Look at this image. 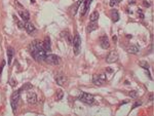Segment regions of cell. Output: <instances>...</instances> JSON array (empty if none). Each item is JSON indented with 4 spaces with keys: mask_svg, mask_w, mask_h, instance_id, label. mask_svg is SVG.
<instances>
[{
    "mask_svg": "<svg viewBox=\"0 0 154 116\" xmlns=\"http://www.w3.org/2000/svg\"><path fill=\"white\" fill-rule=\"evenodd\" d=\"M78 100L84 104L92 105L94 103V96L90 94H88V92H80L78 96Z\"/></svg>",
    "mask_w": 154,
    "mask_h": 116,
    "instance_id": "obj_2",
    "label": "cell"
},
{
    "mask_svg": "<svg viewBox=\"0 0 154 116\" xmlns=\"http://www.w3.org/2000/svg\"><path fill=\"white\" fill-rule=\"evenodd\" d=\"M128 52L130 54H138L139 52V47L137 45H130L128 47Z\"/></svg>",
    "mask_w": 154,
    "mask_h": 116,
    "instance_id": "obj_19",
    "label": "cell"
},
{
    "mask_svg": "<svg viewBox=\"0 0 154 116\" xmlns=\"http://www.w3.org/2000/svg\"><path fill=\"white\" fill-rule=\"evenodd\" d=\"M54 79L56 81V83L59 84V85H65V83L67 82V77L64 75V74H56V77H54Z\"/></svg>",
    "mask_w": 154,
    "mask_h": 116,
    "instance_id": "obj_9",
    "label": "cell"
},
{
    "mask_svg": "<svg viewBox=\"0 0 154 116\" xmlns=\"http://www.w3.org/2000/svg\"><path fill=\"white\" fill-rule=\"evenodd\" d=\"M99 28V26L96 24V23H92V24H90L88 26V29H86V31H88V33H90V32H92V31H94V30H97V29Z\"/></svg>",
    "mask_w": 154,
    "mask_h": 116,
    "instance_id": "obj_20",
    "label": "cell"
},
{
    "mask_svg": "<svg viewBox=\"0 0 154 116\" xmlns=\"http://www.w3.org/2000/svg\"><path fill=\"white\" fill-rule=\"evenodd\" d=\"M150 101H151V102L153 101V94H150Z\"/></svg>",
    "mask_w": 154,
    "mask_h": 116,
    "instance_id": "obj_32",
    "label": "cell"
},
{
    "mask_svg": "<svg viewBox=\"0 0 154 116\" xmlns=\"http://www.w3.org/2000/svg\"><path fill=\"white\" fill-rule=\"evenodd\" d=\"M47 64H50V65H59L60 62H61V59H60V56H58L56 54H46L45 56V60H44Z\"/></svg>",
    "mask_w": 154,
    "mask_h": 116,
    "instance_id": "obj_5",
    "label": "cell"
},
{
    "mask_svg": "<svg viewBox=\"0 0 154 116\" xmlns=\"http://www.w3.org/2000/svg\"><path fill=\"white\" fill-rule=\"evenodd\" d=\"M18 14H20V16L22 18V20L25 21V22H28L29 18H30V14H29L28 10H18Z\"/></svg>",
    "mask_w": 154,
    "mask_h": 116,
    "instance_id": "obj_13",
    "label": "cell"
},
{
    "mask_svg": "<svg viewBox=\"0 0 154 116\" xmlns=\"http://www.w3.org/2000/svg\"><path fill=\"white\" fill-rule=\"evenodd\" d=\"M92 81L96 85H103L104 82L106 81V74L104 73H100V74H94V77H92Z\"/></svg>",
    "mask_w": 154,
    "mask_h": 116,
    "instance_id": "obj_6",
    "label": "cell"
},
{
    "mask_svg": "<svg viewBox=\"0 0 154 116\" xmlns=\"http://www.w3.org/2000/svg\"><path fill=\"white\" fill-rule=\"evenodd\" d=\"M111 18H112V21L113 22H118L119 21V14L117 9H113L111 12Z\"/></svg>",
    "mask_w": 154,
    "mask_h": 116,
    "instance_id": "obj_16",
    "label": "cell"
},
{
    "mask_svg": "<svg viewBox=\"0 0 154 116\" xmlns=\"http://www.w3.org/2000/svg\"><path fill=\"white\" fill-rule=\"evenodd\" d=\"M113 40L116 41V40H117V37H116V36H113Z\"/></svg>",
    "mask_w": 154,
    "mask_h": 116,
    "instance_id": "obj_33",
    "label": "cell"
},
{
    "mask_svg": "<svg viewBox=\"0 0 154 116\" xmlns=\"http://www.w3.org/2000/svg\"><path fill=\"white\" fill-rule=\"evenodd\" d=\"M14 54V50H12V47L7 48V58H8V65H10V64H12V60Z\"/></svg>",
    "mask_w": 154,
    "mask_h": 116,
    "instance_id": "obj_18",
    "label": "cell"
},
{
    "mask_svg": "<svg viewBox=\"0 0 154 116\" xmlns=\"http://www.w3.org/2000/svg\"><path fill=\"white\" fill-rule=\"evenodd\" d=\"M16 23H18V28H20V29H23V28H25V24H24L23 22L18 21Z\"/></svg>",
    "mask_w": 154,
    "mask_h": 116,
    "instance_id": "obj_27",
    "label": "cell"
},
{
    "mask_svg": "<svg viewBox=\"0 0 154 116\" xmlns=\"http://www.w3.org/2000/svg\"><path fill=\"white\" fill-rule=\"evenodd\" d=\"M10 82H12L10 84H12V86H14V79H12V80H10Z\"/></svg>",
    "mask_w": 154,
    "mask_h": 116,
    "instance_id": "obj_31",
    "label": "cell"
},
{
    "mask_svg": "<svg viewBox=\"0 0 154 116\" xmlns=\"http://www.w3.org/2000/svg\"><path fill=\"white\" fill-rule=\"evenodd\" d=\"M27 102L30 105H34L37 103V94L34 92H29L27 94Z\"/></svg>",
    "mask_w": 154,
    "mask_h": 116,
    "instance_id": "obj_8",
    "label": "cell"
},
{
    "mask_svg": "<svg viewBox=\"0 0 154 116\" xmlns=\"http://www.w3.org/2000/svg\"><path fill=\"white\" fill-rule=\"evenodd\" d=\"M143 3H144V5H145L146 7H149V6H150V3H149V2H146V1H143Z\"/></svg>",
    "mask_w": 154,
    "mask_h": 116,
    "instance_id": "obj_30",
    "label": "cell"
},
{
    "mask_svg": "<svg viewBox=\"0 0 154 116\" xmlns=\"http://www.w3.org/2000/svg\"><path fill=\"white\" fill-rule=\"evenodd\" d=\"M141 105H142V102H141V101H138V102H136V103L132 105V109L137 108V107H139V106H141Z\"/></svg>",
    "mask_w": 154,
    "mask_h": 116,
    "instance_id": "obj_26",
    "label": "cell"
},
{
    "mask_svg": "<svg viewBox=\"0 0 154 116\" xmlns=\"http://www.w3.org/2000/svg\"><path fill=\"white\" fill-rule=\"evenodd\" d=\"M138 14H139V16H140V18H144V14L142 12L141 9H138Z\"/></svg>",
    "mask_w": 154,
    "mask_h": 116,
    "instance_id": "obj_29",
    "label": "cell"
},
{
    "mask_svg": "<svg viewBox=\"0 0 154 116\" xmlns=\"http://www.w3.org/2000/svg\"><path fill=\"white\" fill-rule=\"evenodd\" d=\"M119 3H120V0H111V1L109 2V5H110L111 7H114V6L118 5Z\"/></svg>",
    "mask_w": 154,
    "mask_h": 116,
    "instance_id": "obj_22",
    "label": "cell"
},
{
    "mask_svg": "<svg viewBox=\"0 0 154 116\" xmlns=\"http://www.w3.org/2000/svg\"><path fill=\"white\" fill-rule=\"evenodd\" d=\"M25 29H26L27 33H29V34H32V33H34V32L36 31L35 26H34L33 23H31V22H26V23H25Z\"/></svg>",
    "mask_w": 154,
    "mask_h": 116,
    "instance_id": "obj_12",
    "label": "cell"
},
{
    "mask_svg": "<svg viewBox=\"0 0 154 116\" xmlns=\"http://www.w3.org/2000/svg\"><path fill=\"white\" fill-rule=\"evenodd\" d=\"M130 96H132V99H137L138 98V92H136V90H132V92H130Z\"/></svg>",
    "mask_w": 154,
    "mask_h": 116,
    "instance_id": "obj_24",
    "label": "cell"
},
{
    "mask_svg": "<svg viewBox=\"0 0 154 116\" xmlns=\"http://www.w3.org/2000/svg\"><path fill=\"white\" fill-rule=\"evenodd\" d=\"M100 45L102 48H104V50H107V48H109L110 44H109V40L106 35L100 37Z\"/></svg>",
    "mask_w": 154,
    "mask_h": 116,
    "instance_id": "obj_10",
    "label": "cell"
},
{
    "mask_svg": "<svg viewBox=\"0 0 154 116\" xmlns=\"http://www.w3.org/2000/svg\"><path fill=\"white\" fill-rule=\"evenodd\" d=\"M62 37H64L65 39L67 40V42H68L69 44H71L72 43V41H73V39H72V36L70 35V33L68 32V31H63L62 32Z\"/></svg>",
    "mask_w": 154,
    "mask_h": 116,
    "instance_id": "obj_15",
    "label": "cell"
},
{
    "mask_svg": "<svg viewBox=\"0 0 154 116\" xmlns=\"http://www.w3.org/2000/svg\"><path fill=\"white\" fill-rule=\"evenodd\" d=\"M118 60V54L116 50H112L108 56H107V59H106V61H107V63L109 64H112V63H115V62H117Z\"/></svg>",
    "mask_w": 154,
    "mask_h": 116,
    "instance_id": "obj_7",
    "label": "cell"
},
{
    "mask_svg": "<svg viewBox=\"0 0 154 116\" xmlns=\"http://www.w3.org/2000/svg\"><path fill=\"white\" fill-rule=\"evenodd\" d=\"M73 43V52H74V54H80V50H81V38L79 36V34H76L74 39L72 41Z\"/></svg>",
    "mask_w": 154,
    "mask_h": 116,
    "instance_id": "obj_4",
    "label": "cell"
},
{
    "mask_svg": "<svg viewBox=\"0 0 154 116\" xmlns=\"http://www.w3.org/2000/svg\"><path fill=\"white\" fill-rule=\"evenodd\" d=\"M99 16H100V14H99V12L96 10V12H94L92 14H90V21L92 22V23H96L98 20H99Z\"/></svg>",
    "mask_w": 154,
    "mask_h": 116,
    "instance_id": "obj_17",
    "label": "cell"
},
{
    "mask_svg": "<svg viewBox=\"0 0 154 116\" xmlns=\"http://www.w3.org/2000/svg\"><path fill=\"white\" fill-rule=\"evenodd\" d=\"M81 1H82V0H79V1L76 3L75 7L73 8V14H76V12H77V8H78V6H79V4H80V2H81Z\"/></svg>",
    "mask_w": 154,
    "mask_h": 116,
    "instance_id": "obj_25",
    "label": "cell"
},
{
    "mask_svg": "<svg viewBox=\"0 0 154 116\" xmlns=\"http://www.w3.org/2000/svg\"><path fill=\"white\" fill-rule=\"evenodd\" d=\"M42 47H43V50L45 52L50 50V40L48 37H45V39H44V41L42 43Z\"/></svg>",
    "mask_w": 154,
    "mask_h": 116,
    "instance_id": "obj_14",
    "label": "cell"
},
{
    "mask_svg": "<svg viewBox=\"0 0 154 116\" xmlns=\"http://www.w3.org/2000/svg\"><path fill=\"white\" fill-rule=\"evenodd\" d=\"M21 98V90H16L12 94V98H10V105H12V108L14 113L16 112V108H18V101H20Z\"/></svg>",
    "mask_w": 154,
    "mask_h": 116,
    "instance_id": "obj_3",
    "label": "cell"
},
{
    "mask_svg": "<svg viewBox=\"0 0 154 116\" xmlns=\"http://www.w3.org/2000/svg\"><path fill=\"white\" fill-rule=\"evenodd\" d=\"M4 66H5V61H2L1 66H0V75H1V73H2V70H3V67Z\"/></svg>",
    "mask_w": 154,
    "mask_h": 116,
    "instance_id": "obj_28",
    "label": "cell"
},
{
    "mask_svg": "<svg viewBox=\"0 0 154 116\" xmlns=\"http://www.w3.org/2000/svg\"><path fill=\"white\" fill-rule=\"evenodd\" d=\"M63 96H64V92L62 90H58V92H56V101H61L63 99Z\"/></svg>",
    "mask_w": 154,
    "mask_h": 116,
    "instance_id": "obj_23",
    "label": "cell"
},
{
    "mask_svg": "<svg viewBox=\"0 0 154 116\" xmlns=\"http://www.w3.org/2000/svg\"><path fill=\"white\" fill-rule=\"evenodd\" d=\"M29 52H30L33 59L37 62H42L45 60L46 52L43 50L42 44L39 40H34L29 45Z\"/></svg>",
    "mask_w": 154,
    "mask_h": 116,
    "instance_id": "obj_1",
    "label": "cell"
},
{
    "mask_svg": "<svg viewBox=\"0 0 154 116\" xmlns=\"http://www.w3.org/2000/svg\"><path fill=\"white\" fill-rule=\"evenodd\" d=\"M139 64H140V66L142 67V68L146 69V70H148V69H149V64H148L147 62H145V61H141Z\"/></svg>",
    "mask_w": 154,
    "mask_h": 116,
    "instance_id": "obj_21",
    "label": "cell"
},
{
    "mask_svg": "<svg viewBox=\"0 0 154 116\" xmlns=\"http://www.w3.org/2000/svg\"><path fill=\"white\" fill-rule=\"evenodd\" d=\"M92 0H84L83 6L81 7V10H80V14H81V16H84V14H86V12L88 10V8H90V4H92Z\"/></svg>",
    "mask_w": 154,
    "mask_h": 116,
    "instance_id": "obj_11",
    "label": "cell"
},
{
    "mask_svg": "<svg viewBox=\"0 0 154 116\" xmlns=\"http://www.w3.org/2000/svg\"><path fill=\"white\" fill-rule=\"evenodd\" d=\"M31 2L32 3H35V0H31Z\"/></svg>",
    "mask_w": 154,
    "mask_h": 116,
    "instance_id": "obj_34",
    "label": "cell"
}]
</instances>
